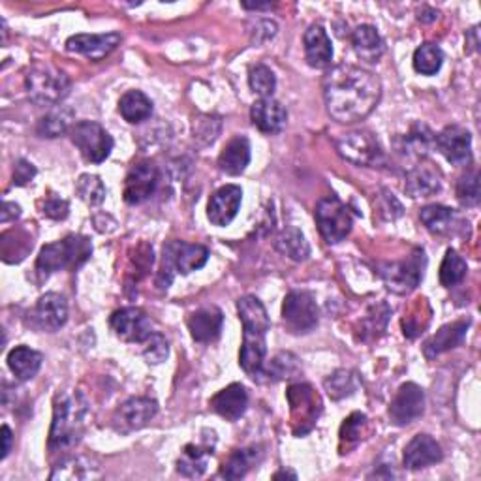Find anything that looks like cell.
Listing matches in <instances>:
<instances>
[{"label":"cell","instance_id":"obj_1","mask_svg":"<svg viewBox=\"0 0 481 481\" xmlns=\"http://www.w3.org/2000/svg\"><path fill=\"white\" fill-rule=\"evenodd\" d=\"M382 99V82L373 72L339 64L324 75V100L331 119L343 124L363 121Z\"/></svg>","mask_w":481,"mask_h":481},{"label":"cell","instance_id":"obj_2","mask_svg":"<svg viewBox=\"0 0 481 481\" xmlns=\"http://www.w3.org/2000/svg\"><path fill=\"white\" fill-rule=\"evenodd\" d=\"M89 415L87 398L79 391H59L53 400L50 452H67L82 440Z\"/></svg>","mask_w":481,"mask_h":481},{"label":"cell","instance_id":"obj_3","mask_svg":"<svg viewBox=\"0 0 481 481\" xmlns=\"http://www.w3.org/2000/svg\"><path fill=\"white\" fill-rule=\"evenodd\" d=\"M92 256V243L85 235H68L57 243L45 245L40 250L36 260V271L42 275H51V272L62 269H77L82 267Z\"/></svg>","mask_w":481,"mask_h":481},{"label":"cell","instance_id":"obj_4","mask_svg":"<svg viewBox=\"0 0 481 481\" xmlns=\"http://www.w3.org/2000/svg\"><path fill=\"white\" fill-rule=\"evenodd\" d=\"M28 99L38 106H59L70 94L72 82L51 64H36L32 67L25 79Z\"/></svg>","mask_w":481,"mask_h":481},{"label":"cell","instance_id":"obj_5","mask_svg":"<svg viewBox=\"0 0 481 481\" xmlns=\"http://www.w3.org/2000/svg\"><path fill=\"white\" fill-rule=\"evenodd\" d=\"M207 260H209V250L203 245H190L185 243V240H170L168 245H164L162 267H160L156 284L164 290V288H170L175 272L190 275L192 271L201 269Z\"/></svg>","mask_w":481,"mask_h":481},{"label":"cell","instance_id":"obj_6","mask_svg":"<svg viewBox=\"0 0 481 481\" xmlns=\"http://www.w3.org/2000/svg\"><path fill=\"white\" fill-rule=\"evenodd\" d=\"M425 264H427L425 252L422 248H415L403 262L383 264L380 267V277L390 292L406 296L420 286L423 279Z\"/></svg>","mask_w":481,"mask_h":481},{"label":"cell","instance_id":"obj_7","mask_svg":"<svg viewBox=\"0 0 481 481\" xmlns=\"http://www.w3.org/2000/svg\"><path fill=\"white\" fill-rule=\"evenodd\" d=\"M70 139L91 164H100L114 151V138L94 121H79L70 128Z\"/></svg>","mask_w":481,"mask_h":481},{"label":"cell","instance_id":"obj_8","mask_svg":"<svg viewBox=\"0 0 481 481\" xmlns=\"http://www.w3.org/2000/svg\"><path fill=\"white\" fill-rule=\"evenodd\" d=\"M336 151L348 162L365 168H376L383 162V149L371 130H354L336 139Z\"/></svg>","mask_w":481,"mask_h":481},{"label":"cell","instance_id":"obj_9","mask_svg":"<svg viewBox=\"0 0 481 481\" xmlns=\"http://www.w3.org/2000/svg\"><path fill=\"white\" fill-rule=\"evenodd\" d=\"M314 217L319 233H322L326 243L329 245L341 243V240H344L351 232V226H354V220H351L348 207L336 196H327L324 200H319L316 205Z\"/></svg>","mask_w":481,"mask_h":481},{"label":"cell","instance_id":"obj_10","mask_svg":"<svg viewBox=\"0 0 481 481\" xmlns=\"http://www.w3.org/2000/svg\"><path fill=\"white\" fill-rule=\"evenodd\" d=\"M288 403L292 410V425L296 437H303L316 425L322 414V400L309 383H296L288 390Z\"/></svg>","mask_w":481,"mask_h":481},{"label":"cell","instance_id":"obj_11","mask_svg":"<svg viewBox=\"0 0 481 481\" xmlns=\"http://www.w3.org/2000/svg\"><path fill=\"white\" fill-rule=\"evenodd\" d=\"M282 319L292 333H309L318 324V304L312 294L294 290L284 297Z\"/></svg>","mask_w":481,"mask_h":481},{"label":"cell","instance_id":"obj_12","mask_svg":"<svg viewBox=\"0 0 481 481\" xmlns=\"http://www.w3.org/2000/svg\"><path fill=\"white\" fill-rule=\"evenodd\" d=\"M109 326L115 336L130 344H143L154 333L151 318L146 311L138 307H124L115 311L109 318Z\"/></svg>","mask_w":481,"mask_h":481},{"label":"cell","instance_id":"obj_13","mask_svg":"<svg viewBox=\"0 0 481 481\" xmlns=\"http://www.w3.org/2000/svg\"><path fill=\"white\" fill-rule=\"evenodd\" d=\"M158 168L149 162V160H143V162H138L130 168V171L126 173L124 179V188H122V196L128 205H141L147 200L153 198L158 186Z\"/></svg>","mask_w":481,"mask_h":481},{"label":"cell","instance_id":"obj_14","mask_svg":"<svg viewBox=\"0 0 481 481\" xmlns=\"http://www.w3.org/2000/svg\"><path fill=\"white\" fill-rule=\"evenodd\" d=\"M158 412L156 400L147 397H132L124 400V403L114 414V427L121 435H130L134 430L146 427Z\"/></svg>","mask_w":481,"mask_h":481},{"label":"cell","instance_id":"obj_15","mask_svg":"<svg viewBox=\"0 0 481 481\" xmlns=\"http://www.w3.org/2000/svg\"><path fill=\"white\" fill-rule=\"evenodd\" d=\"M425 410V393L418 383L408 382L398 388L390 405V420L397 427H405L422 418Z\"/></svg>","mask_w":481,"mask_h":481},{"label":"cell","instance_id":"obj_16","mask_svg":"<svg viewBox=\"0 0 481 481\" xmlns=\"http://www.w3.org/2000/svg\"><path fill=\"white\" fill-rule=\"evenodd\" d=\"M435 147L444 154L447 162L452 164H469L472 160V136L459 124L446 126L435 138Z\"/></svg>","mask_w":481,"mask_h":481},{"label":"cell","instance_id":"obj_17","mask_svg":"<svg viewBox=\"0 0 481 481\" xmlns=\"http://www.w3.org/2000/svg\"><path fill=\"white\" fill-rule=\"evenodd\" d=\"M243 201V190L237 185H226L218 188L207 203V218L215 226H228V224L237 217Z\"/></svg>","mask_w":481,"mask_h":481},{"label":"cell","instance_id":"obj_18","mask_svg":"<svg viewBox=\"0 0 481 481\" xmlns=\"http://www.w3.org/2000/svg\"><path fill=\"white\" fill-rule=\"evenodd\" d=\"M119 43L121 35H117V32H107V35H75L67 40V50L70 53H79L89 60L99 62L111 51H115Z\"/></svg>","mask_w":481,"mask_h":481},{"label":"cell","instance_id":"obj_19","mask_svg":"<svg viewBox=\"0 0 481 481\" xmlns=\"http://www.w3.org/2000/svg\"><path fill=\"white\" fill-rule=\"evenodd\" d=\"M35 326L42 331H57L68 319V304L67 299L59 294H45L38 299L35 311H32Z\"/></svg>","mask_w":481,"mask_h":481},{"label":"cell","instance_id":"obj_20","mask_svg":"<svg viewBox=\"0 0 481 481\" xmlns=\"http://www.w3.org/2000/svg\"><path fill=\"white\" fill-rule=\"evenodd\" d=\"M442 186V173L440 170L429 162V160H422L418 166H414L406 173L405 190L410 198H429L435 196Z\"/></svg>","mask_w":481,"mask_h":481},{"label":"cell","instance_id":"obj_21","mask_svg":"<svg viewBox=\"0 0 481 481\" xmlns=\"http://www.w3.org/2000/svg\"><path fill=\"white\" fill-rule=\"evenodd\" d=\"M442 457V447L435 438L429 435H418L406 444L403 462L408 470H422L430 467V464L440 462Z\"/></svg>","mask_w":481,"mask_h":481},{"label":"cell","instance_id":"obj_22","mask_svg":"<svg viewBox=\"0 0 481 481\" xmlns=\"http://www.w3.org/2000/svg\"><path fill=\"white\" fill-rule=\"evenodd\" d=\"M252 124L264 134H280L288 122V111L275 99H260L250 107Z\"/></svg>","mask_w":481,"mask_h":481},{"label":"cell","instance_id":"obj_23","mask_svg":"<svg viewBox=\"0 0 481 481\" xmlns=\"http://www.w3.org/2000/svg\"><path fill=\"white\" fill-rule=\"evenodd\" d=\"M304 57L307 62L316 70L329 68L333 60V45L327 36V32L322 25H311L304 32Z\"/></svg>","mask_w":481,"mask_h":481},{"label":"cell","instance_id":"obj_24","mask_svg":"<svg viewBox=\"0 0 481 481\" xmlns=\"http://www.w3.org/2000/svg\"><path fill=\"white\" fill-rule=\"evenodd\" d=\"M211 408L222 415L224 420L237 422L240 415L247 412L248 406V393L245 386L240 383H232V386L224 388L211 398Z\"/></svg>","mask_w":481,"mask_h":481},{"label":"cell","instance_id":"obj_25","mask_svg":"<svg viewBox=\"0 0 481 481\" xmlns=\"http://www.w3.org/2000/svg\"><path fill=\"white\" fill-rule=\"evenodd\" d=\"M188 329L192 339L196 343H213L218 339V335L222 331L224 324V316L217 307H205L196 312H192L188 318Z\"/></svg>","mask_w":481,"mask_h":481},{"label":"cell","instance_id":"obj_26","mask_svg":"<svg viewBox=\"0 0 481 481\" xmlns=\"http://www.w3.org/2000/svg\"><path fill=\"white\" fill-rule=\"evenodd\" d=\"M470 326V319H457L453 324H447L444 327H440L437 331V335H432L430 339L425 343L423 351L429 359L437 358L444 351L452 350L455 346H459L464 339V335H467V329Z\"/></svg>","mask_w":481,"mask_h":481},{"label":"cell","instance_id":"obj_27","mask_svg":"<svg viewBox=\"0 0 481 481\" xmlns=\"http://www.w3.org/2000/svg\"><path fill=\"white\" fill-rule=\"evenodd\" d=\"M265 335H256V333H243V344H240V354H239V365L243 367V371L256 378L262 376L264 365H265Z\"/></svg>","mask_w":481,"mask_h":481},{"label":"cell","instance_id":"obj_28","mask_svg":"<svg viewBox=\"0 0 481 481\" xmlns=\"http://www.w3.org/2000/svg\"><path fill=\"white\" fill-rule=\"evenodd\" d=\"M351 45H354V51L361 60L371 64L378 62L386 51V43L373 25H359L351 32Z\"/></svg>","mask_w":481,"mask_h":481},{"label":"cell","instance_id":"obj_29","mask_svg":"<svg viewBox=\"0 0 481 481\" xmlns=\"http://www.w3.org/2000/svg\"><path fill=\"white\" fill-rule=\"evenodd\" d=\"M237 312L239 319L243 324V333H256V335H267L269 331V316L262 304V301L254 296H245L237 301Z\"/></svg>","mask_w":481,"mask_h":481},{"label":"cell","instance_id":"obj_30","mask_svg":"<svg viewBox=\"0 0 481 481\" xmlns=\"http://www.w3.org/2000/svg\"><path fill=\"white\" fill-rule=\"evenodd\" d=\"M264 459V452L260 446L243 447V450H235L228 461L222 464L220 476L226 479H240L245 477L254 467H258Z\"/></svg>","mask_w":481,"mask_h":481},{"label":"cell","instance_id":"obj_31","mask_svg":"<svg viewBox=\"0 0 481 481\" xmlns=\"http://www.w3.org/2000/svg\"><path fill=\"white\" fill-rule=\"evenodd\" d=\"M250 164V143L245 136H235L218 156V166L228 175H240Z\"/></svg>","mask_w":481,"mask_h":481},{"label":"cell","instance_id":"obj_32","mask_svg":"<svg viewBox=\"0 0 481 481\" xmlns=\"http://www.w3.org/2000/svg\"><path fill=\"white\" fill-rule=\"evenodd\" d=\"M42 354L28 346H15L8 354V367L13 376L20 382H28L35 378L42 367Z\"/></svg>","mask_w":481,"mask_h":481},{"label":"cell","instance_id":"obj_33","mask_svg":"<svg viewBox=\"0 0 481 481\" xmlns=\"http://www.w3.org/2000/svg\"><path fill=\"white\" fill-rule=\"evenodd\" d=\"M119 111L124 121L138 124L147 121L153 115V102L147 94L141 91H128L121 96Z\"/></svg>","mask_w":481,"mask_h":481},{"label":"cell","instance_id":"obj_34","mask_svg":"<svg viewBox=\"0 0 481 481\" xmlns=\"http://www.w3.org/2000/svg\"><path fill=\"white\" fill-rule=\"evenodd\" d=\"M213 455V446L188 444L177 461V472L186 477H200L207 470V462Z\"/></svg>","mask_w":481,"mask_h":481},{"label":"cell","instance_id":"obj_35","mask_svg":"<svg viewBox=\"0 0 481 481\" xmlns=\"http://www.w3.org/2000/svg\"><path fill=\"white\" fill-rule=\"evenodd\" d=\"M74 117H75V114H74L72 107L59 106L57 109L51 111V114H47L45 117L40 119V122L36 126V132L42 138H50V139L59 138L60 134L70 130V124H72Z\"/></svg>","mask_w":481,"mask_h":481},{"label":"cell","instance_id":"obj_36","mask_svg":"<svg viewBox=\"0 0 481 481\" xmlns=\"http://www.w3.org/2000/svg\"><path fill=\"white\" fill-rule=\"evenodd\" d=\"M277 248L294 262L307 260L309 254H311V247L307 243V239H304V235L294 226L286 228L280 233V237L277 240Z\"/></svg>","mask_w":481,"mask_h":481},{"label":"cell","instance_id":"obj_37","mask_svg":"<svg viewBox=\"0 0 481 481\" xmlns=\"http://www.w3.org/2000/svg\"><path fill=\"white\" fill-rule=\"evenodd\" d=\"M444 64V53L437 43H422L414 53V70L422 75H435Z\"/></svg>","mask_w":481,"mask_h":481},{"label":"cell","instance_id":"obj_38","mask_svg":"<svg viewBox=\"0 0 481 481\" xmlns=\"http://www.w3.org/2000/svg\"><path fill=\"white\" fill-rule=\"evenodd\" d=\"M467 271H469L467 262L461 258V256L457 254V250L450 248L446 252L442 265H440V282H442V286H446V288L457 286L459 282H462L464 277H467Z\"/></svg>","mask_w":481,"mask_h":481},{"label":"cell","instance_id":"obj_39","mask_svg":"<svg viewBox=\"0 0 481 481\" xmlns=\"http://www.w3.org/2000/svg\"><path fill=\"white\" fill-rule=\"evenodd\" d=\"M359 386L358 382V376L351 373V371H346V368H341V371H335L326 382H324V388L327 391V395L333 398V400H341L344 397H350L351 393H354Z\"/></svg>","mask_w":481,"mask_h":481},{"label":"cell","instance_id":"obj_40","mask_svg":"<svg viewBox=\"0 0 481 481\" xmlns=\"http://www.w3.org/2000/svg\"><path fill=\"white\" fill-rule=\"evenodd\" d=\"M420 218L430 233H444L453 222V209L444 205H427L420 211Z\"/></svg>","mask_w":481,"mask_h":481},{"label":"cell","instance_id":"obj_41","mask_svg":"<svg viewBox=\"0 0 481 481\" xmlns=\"http://www.w3.org/2000/svg\"><path fill=\"white\" fill-rule=\"evenodd\" d=\"M248 85L260 99H272V92L277 89V77L265 64H256L248 72Z\"/></svg>","mask_w":481,"mask_h":481},{"label":"cell","instance_id":"obj_42","mask_svg":"<svg viewBox=\"0 0 481 481\" xmlns=\"http://www.w3.org/2000/svg\"><path fill=\"white\" fill-rule=\"evenodd\" d=\"M75 192L82 201H85L91 207L100 205L106 200V186L96 175H82L75 183Z\"/></svg>","mask_w":481,"mask_h":481},{"label":"cell","instance_id":"obj_43","mask_svg":"<svg viewBox=\"0 0 481 481\" xmlns=\"http://www.w3.org/2000/svg\"><path fill=\"white\" fill-rule=\"evenodd\" d=\"M391 311L386 303H380L376 307H373L368 311L367 318L363 319V341H375L383 333L388 326V318H390Z\"/></svg>","mask_w":481,"mask_h":481},{"label":"cell","instance_id":"obj_44","mask_svg":"<svg viewBox=\"0 0 481 481\" xmlns=\"http://www.w3.org/2000/svg\"><path fill=\"white\" fill-rule=\"evenodd\" d=\"M297 373H299V359L294 354H286V351L272 358L271 363L264 367V371H262V375L269 376L271 380L292 378Z\"/></svg>","mask_w":481,"mask_h":481},{"label":"cell","instance_id":"obj_45","mask_svg":"<svg viewBox=\"0 0 481 481\" xmlns=\"http://www.w3.org/2000/svg\"><path fill=\"white\" fill-rule=\"evenodd\" d=\"M481 198L477 170H469L457 183V200L464 207H476Z\"/></svg>","mask_w":481,"mask_h":481},{"label":"cell","instance_id":"obj_46","mask_svg":"<svg viewBox=\"0 0 481 481\" xmlns=\"http://www.w3.org/2000/svg\"><path fill=\"white\" fill-rule=\"evenodd\" d=\"M435 138L437 136L432 134L425 124H415L406 136V146L414 154L425 156L430 151V147H435Z\"/></svg>","mask_w":481,"mask_h":481},{"label":"cell","instance_id":"obj_47","mask_svg":"<svg viewBox=\"0 0 481 481\" xmlns=\"http://www.w3.org/2000/svg\"><path fill=\"white\" fill-rule=\"evenodd\" d=\"M367 427V415L365 414H351L348 420H344L341 427V442H346V447L356 446L363 438V429Z\"/></svg>","mask_w":481,"mask_h":481},{"label":"cell","instance_id":"obj_48","mask_svg":"<svg viewBox=\"0 0 481 481\" xmlns=\"http://www.w3.org/2000/svg\"><path fill=\"white\" fill-rule=\"evenodd\" d=\"M170 354V346H168V341L164 339V335L160 333H153L149 339L143 343V356H146L147 363L151 365H158L162 363Z\"/></svg>","mask_w":481,"mask_h":481},{"label":"cell","instance_id":"obj_49","mask_svg":"<svg viewBox=\"0 0 481 481\" xmlns=\"http://www.w3.org/2000/svg\"><path fill=\"white\" fill-rule=\"evenodd\" d=\"M70 213V205L57 194H50L43 201V215L53 220H64Z\"/></svg>","mask_w":481,"mask_h":481},{"label":"cell","instance_id":"obj_50","mask_svg":"<svg viewBox=\"0 0 481 481\" xmlns=\"http://www.w3.org/2000/svg\"><path fill=\"white\" fill-rule=\"evenodd\" d=\"M36 177V168L32 166L27 160H18L13 168V185L15 186H25L32 179Z\"/></svg>","mask_w":481,"mask_h":481},{"label":"cell","instance_id":"obj_51","mask_svg":"<svg viewBox=\"0 0 481 481\" xmlns=\"http://www.w3.org/2000/svg\"><path fill=\"white\" fill-rule=\"evenodd\" d=\"M21 217V207L18 203L4 201L3 205V224H8L10 220H15Z\"/></svg>","mask_w":481,"mask_h":481},{"label":"cell","instance_id":"obj_52","mask_svg":"<svg viewBox=\"0 0 481 481\" xmlns=\"http://www.w3.org/2000/svg\"><path fill=\"white\" fill-rule=\"evenodd\" d=\"M12 430L8 425H3V459L8 457L10 450H12Z\"/></svg>","mask_w":481,"mask_h":481},{"label":"cell","instance_id":"obj_53","mask_svg":"<svg viewBox=\"0 0 481 481\" xmlns=\"http://www.w3.org/2000/svg\"><path fill=\"white\" fill-rule=\"evenodd\" d=\"M272 4L265 3V4H248V3H243V8L245 10H269Z\"/></svg>","mask_w":481,"mask_h":481},{"label":"cell","instance_id":"obj_54","mask_svg":"<svg viewBox=\"0 0 481 481\" xmlns=\"http://www.w3.org/2000/svg\"><path fill=\"white\" fill-rule=\"evenodd\" d=\"M280 477H290V479H297V474H294V472H286V470H280V472H277L275 476H272V479H280Z\"/></svg>","mask_w":481,"mask_h":481}]
</instances>
